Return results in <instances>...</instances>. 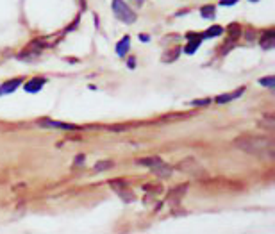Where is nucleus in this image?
<instances>
[{"label":"nucleus","instance_id":"nucleus-2","mask_svg":"<svg viewBox=\"0 0 275 234\" xmlns=\"http://www.w3.org/2000/svg\"><path fill=\"white\" fill-rule=\"evenodd\" d=\"M113 13L114 16H116L120 22H123V24H134L136 22V13H134L131 7H129L123 0H113Z\"/></svg>","mask_w":275,"mask_h":234},{"label":"nucleus","instance_id":"nucleus-1","mask_svg":"<svg viewBox=\"0 0 275 234\" xmlns=\"http://www.w3.org/2000/svg\"><path fill=\"white\" fill-rule=\"evenodd\" d=\"M236 148L247 154H263L265 150H270L272 142L265 136H252V134H241L232 142Z\"/></svg>","mask_w":275,"mask_h":234},{"label":"nucleus","instance_id":"nucleus-8","mask_svg":"<svg viewBox=\"0 0 275 234\" xmlns=\"http://www.w3.org/2000/svg\"><path fill=\"white\" fill-rule=\"evenodd\" d=\"M41 50H43V43L36 39V41H32V43H30L29 47H25L24 54L20 56V58H27L29 54H32V58H34V56H38L39 52H41Z\"/></svg>","mask_w":275,"mask_h":234},{"label":"nucleus","instance_id":"nucleus-21","mask_svg":"<svg viewBox=\"0 0 275 234\" xmlns=\"http://www.w3.org/2000/svg\"><path fill=\"white\" fill-rule=\"evenodd\" d=\"M111 166H113V163H111V161H100V163H97V166H95V170H97V172L108 170V168H111Z\"/></svg>","mask_w":275,"mask_h":234},{"label":"nucleus","instance_id":"nucleus-4","mask_svg":"<svg viewBox=\"0 0 275 234\" xmlns=\"http://www.w3.org/2000/svg\"><path fill=\"white\" fill-rule=\"evenodd\" d=\"M259 43H261V49H265V50L274 49L275 47V30L268 29V30H265V32H261Z\"/></svg>","mask_w":275,"mask_h":234},{"label":"nucleus","instance_id":"nucleus-7","mask_svg":"<svg viewBox=\"0 0 275 234\" xmlns=\"http://www.w3.org/2000/svg\"><path fill=\"white\" fill-rule=\"evenodd\" d=\"M41 125H49V127H57V129H66V131H77V125H72V123H63V122H55V120H50V118H43V120H38Z\"/></svg>","mask_w":275,"mask_h":234},{"label":"nucleus","instance_id":"nucleus-11","mask_svg":"<svg viewBox=\"0 0 275 234\" xmlns=\"http://www.w3.org/2000/svg\"><path fill=\"white\" fill-rule=\"evenodd\" d=\"M188 190V184H182V186H179V188H173L172 191H170V195H168V200L170 202H179V200L184 197V191Z\"/></svg>","mask_w":275,"mask_h":234},{"label":"nucleus","instance_id":"nucleus-25","mask_svg":"<svg viewBox=\"0 0 275 234\" xmlns=\"http://www.w3.org/2000/svg\"><path fill=\"white\" fill-rule=\"evenodd\" d=\"M139 39H141V41H150V36H148V34H139Z\"/></svg>","mask_w":275,"mask_h":234},{"label":"nucleus","instance_id":"nucleus-19","mask_svg":"<svg viewBox=\"0 0 275 234\" xmlns=\"http://www.w3.org/2000/svg\"><path fill=\"white\" fill-rule=\"evenodd\" d=\"M116 193H118L120 197H122V199L125 200V202H133V200H134V195L127 190V188H123V190H118Z\"/></svg>","mask_w":275,"mask_h":234},{"label":"nucleus","instance_id":"nucleus-13","mask_svg":"<svg viewBox=\"0 0 275 234\" xmlns=\"http://www.w3.org/2000/svg\"><path fill=\"white\" fill-rule=\"evenodd\" d=\"M179 54H181V49H170L161 56V61L163 63H173L179 58Z\"/></svg>","mask_w":275,"mask_h":234},{"label":"nucleus","instance_id":"nucleus-5","mask_svg":"<svg viewBox=\"0 0 275 234\" xmlns=\"http://www.w3.org/2000/svg\"><path fill=\"white\" fill-rule=\"evenodd\" d=\"M20 86H22V79H11V81H5V83L0 86V97L16 91Z\"/></svg>","mask_w":275,"mask_h":234},{"label":"nucleus","instance_id":"nucleus-6","mask_svg":"<svg viewBox=\"0 0 275 234\" xmlns=\"http://www.w3.org/2000/svg\"><path fill=\"white\" fill-rule=\"evenodd\" d=\"M47 83V79L45 77H36V79H30L29 83L24 84V88L27 93H38L39 89L43 88V84Z\"/></svg>","mask_w":275,"mask_h":234},{"label":"nucleus","instance_id":"nucleus-17","mask_svg":"<svg viewBox=\"0 0 275 234\" xmlns=\"http://www.w3.org/2000/svg\"><path fill=\"white\" fill-rule=\"evenodd\" d=\"M215 5H204L200 9V15L204 16V18H207V20H213L215 18Z\"/></svg>","mask_w":275,"mask_h":234},{"label":"nucleus","instance_id":"nucleus-3","mask_svg":"<svg viewBox=\"0 0 275 234\" xmlns=\"http://www.w3.org/2000/svg\"><path fill=\"white\" fill-rule=\"evenodd\" d=\"M179 170L186 172V174H190V176H193V177H200L202 174H204L202 166L198 165L195 159H184V161L179 165Z\"/></svg>","mask_w":275,"mask_h":234},{"label":"nucleus","instance_id":"nucleus-15","mask_svg":"<svg viewBox=\"0 0 275 234\" xmlns=\"http://www.w3.org/2000/svg\"><path fill=\"white\" fill-rule=\"evenodd\" d=\"M227 32H229V39L236 41V39L241 36V25L240 24H231L227 27Z\"/></svg>","mask_w":275,"mask_h":234},{"label":"nucleus","instance_id":"nucleus-10","mask_svg":"<svg viewBox=\"0 0 275 234\" xmlns=\"http://www.w3.org/2000/svg\"><path fill=\"white\" fill-rule=\"evenodd\" d=\"M245 91V88H238L236 91L232 93H227V95H220V97H216V102L218 104H227V102H231V100H234V98L241 97V93Z\"/></svg>","mask_w":275,"mask_h":234},{"label":"nucleus","instance_id":"nucleus-18","mask_svg":"<svg viewBox=\"0 0 275 234\" xmlns=\"http://www.w3.org/2000/svg\"><path fill=\"white\" fill-rule=\"evenodd\" d=\"M259 84H261V86H266V88H274V86H275V77H274V75H268V77L259 79Z\"/></svg>","mask_w":275,"mask_h":234},{"label":"nucleus","instance_id":"nucleus-20","mask_svg":"<svg viewBox=\"0 0 275 234\" xmlns=\"http://www.w3.org/2000/svg\"><path fill=\"white\" fill-rule=\"evenodd\" d=\"M111 188H113L114 191L123 190V188H127V182H125V180H113V182H111Z\"/></svg>","mask_w":275,"mask_h":234},{"label":"nucleus","instance_id":"nucleus-16","mask_svg":"<svg viewBox=\"0 0 275 234\" xmlns=\"http://www.w3.org/2000/svg\"><path fill=\"white\" fill-rule=\"evenodd\" d=\"M221 32H223V29H221L220 25H211L206 32H202V38H216V36H220Z\"/></svg>","mask_w":275,"mask_h":234},{"label":"nucleus","instance_id":"nucleus-23","mask_svg":"<svg viewBox=\"0 0 275 234\" xmlns=\"http://www.w3.org/2000/svg\"><path fill=\"white\" fill-rule=\"evenodd\" d=\"M236 2H240V0H220V5L225 7V5H234Z\"/></svg>","mask_w":275,"mask_h":234},{"label":"nucleus","instance_id":"nucleus-12","mask_svg":"<svg viewBox=\"0 0 275 234\" xmlns=\"http://www.w3.org/2000/svg\"><path fill=\"white\" fill-rule=\"evenodd\" d=\"M129 45H131V38H129V36H123L122 41H118L116 43V54L120 56V58H123V56L127 54Z\"/></svg>","mask_w":275,"mask_h":234},{"label":"nucleus","instance_id":"nucleus-9","mask_svg":"<svg viewBox=\"0 0 275 234\" xmlns=\"http://www.w3.org/2000/svg\"><path fill=\"white\" fill-rule=\"evenodd\" d=\"M152 172L156 174L157 177H161V179H166V177H170L172 176V168L168 165H165V163H159V165H156V166H152Z\"/></svg>","mask_w":275,"mask_h":234},{"label":"nucleus","instance_id":"nucleus-24","mask_svg":"<svg viewBox=\"0 0 275 234\" xmlns=\"http://www.w3.org/2000/svg\"><path fill=\"white\" fill-rule=\"evenodd\" d=\"M111 131H118V132H122V131H125L127 129V125H111L109 127Z\"/></svg>","mask_w":275,"mask_h":234},{"label":"nucleus","instance_id":"nucleus-27","mask_svg":"<svg viewBox=\"0 0 275 234\" xmlns=\"http://www.w3.org/2000/svg\"><path fill=\"white\" fill-rule=\"evenodd\" d=\"M134 2H138V4H141V2H143V0H134Z\"/></svg>","mask_w":275,"mask_h":234},{"label":"nucleus","instance_id":"nucleus-14","mask_svg":"<svg viewBox=\"0 0 275 234\" xmlns=\"http://www.w3.org/2000/svg\"><path fill=\"white\" fill-rule=\"evenodd\" d=\"M159 163H161V157L154 156V157H141V159H138V161H136V165L138 166H148V168H152V166L159 165Z\"/></svg>","mask_w":275,"mask_h":234},{"label":"nucleus","instance_id":"nucleus-22","mask_svg":"<svg viewBox=\"0 0 275 234\" xmlns=\"http://www.w3.org/2000/svg\"><path fill=\"white\" fill-rule=\"evenodd\" d=\"M209 102H211V100H209V98H200V100H193V106H209Z\"/></svg>","mask_w":275,"mask_h":234},{"label":"nucleus","instance_id":"nucleus-26","mask_svg":"<svg viewBox=\"0 0 275 234\" xmlns=\"http://www.w3.org/2000/svg\"><path fill=\"white\" fill-rule=\"evenodd\" d=\"M134 63H136V59H129V64H127V66H129V68H134V66H136V64H134Z\"/></svg>","mask_w":275,"mask_h":234}]
</instances>
